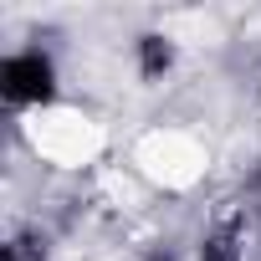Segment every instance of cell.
<instances>
[{"label":"cell","instance_id":"6da1fadb","mask_svg":"<svg viewBox=\"0 0 261 261\" xmlns=\"http://www.w3.org/2000/svg\"><path fill=\"white\" fill-rule=\"evenodd\" d=\"M200 261H261V215L246 210V215L220 220V225L205 236Z\"/></svg>","mask_w":261,"mask_h":261},{"label":"cell","instance_id":"5b68a950","mask_svg":"<svg viewBox=\"0 0 261 261\" xmlns=\"http://www.w3.org/2000/svg\"><path fill=\"white\" fill-rule=\"evenodd\" d=\"M154 261H164V256H154Z\"/></svg>","mask_w":261,"mask_h":261},{"label":"cell","instance_id":"7a4b0ae2","mask_svg":"<svg viewBox=\"0 0 261 261\" xmlns=\"http://www.w3.org/2000/svg\"><path fill=\"white\" fill-rule=\"evenodd\" d=\"M0 92L11 102H46L51 97V62L41 51H21L0 67Z\"/></svg>","mask_w":261,"mask_h":261},{"label":"cell","instance_id":"3957f363","mask_svg":"<svg viewBox=\"0 0 261 261\" xmlns=\"http://www.w3.org/2000/svg\"><path fill=\"white\" fill-rule=\"evenodd\" d=\"M6 261H46V241L31 236V230H21V236L6 246Z\"/></svg>","mask_w":261,"mask_h":261},{"label":"cell","instance_id":"277c9868","mask_svg":"<svg viewBox=\"0 0 261 261\" xmlns=\"http://www.w3.org/2000/svg\"><path fill=\"white\" fill-rule=\"evenodd\" d=\"M169 57H174V51H169L164 36H144V77H159V72L169 67Z\"/></svg>","mask_w":261,"mask_h":261}]
</instances>
